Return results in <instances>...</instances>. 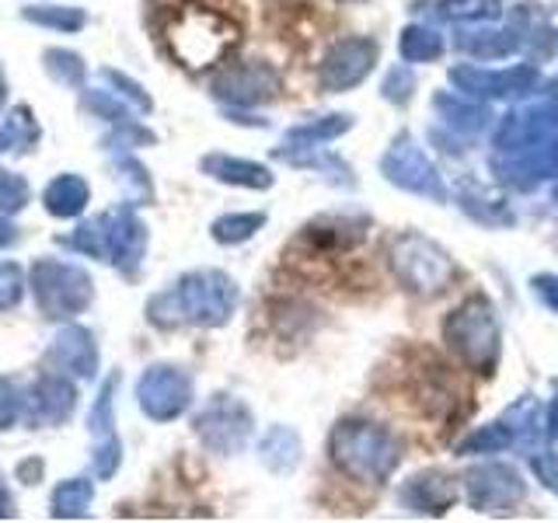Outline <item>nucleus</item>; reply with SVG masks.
<instances>
[{
    "label": "nucleus",
    "instance_id": "f257e3e1",
    "mask_svg": "<svg viewBox=\"0 0 558 523\" xmlns=\"http://www.w3.org/2000/svg\"><path fill=\"white\" fill-rule=\"evenodd\" d=\"M499 318L488 296L475 293L464 304H458L444 321V342L458 353V360L482 377L496 374L499 363Z\"/></svg>",
    "mask_w": 558,
    "mask_h": 523
},
{
    "label": "nucleus",
    "instance_id": "f03ea898",
    "mask_svg": "<svg viewBox=\"0 0 558 523\" xmlns=\"http://www.w3.org/2000/svg\"><path fill=\"white\" fill-rule=\"evenodd\" d=\"M388 262H391V272L398 276V283L415 296H436L461 279L458 262L450 258L444 244H436L433 238L418 231L398 234L388 252Z\"/></svg>",
    "mask_w": 558,
    "mask_h": 523
},
{
    "label": "nucleus",
    "instance_id": "7ed1b4c3",
    "mask_svg": "<svg viewBox=\"0 0 558 523\" xmlns=\"http://www.w3.org/2000/svg\"><path fill=\"white\" fill-rule=\"evenodd\" d=\"M331 450H336V464L360 482H384L401 464V443L374 423H342Z\"/></svg>",
    "mask_w": 558,
    "mask_h": 523
},
{
    "label": "nucleus",
    "instance_id": "20e7f679",
    "mask_svg": "<svg viewBox=\"0 0 558 523\" xmlns=\"http://www.w3.org/2000/svg\"><path fill=\"white\" fill-rule=\"evenodd\" d=\"M234 42V25L217 11L192 8L171 25V49L185 66H214Z\"/></svg>",
    "mask_w": 558,
    "mask_h": 523
},
{
    "label": "nucleus",
    "instance_id": "39448f33",
    "mask_svg": "<svg viewBox=\"0 0 558 523\" xmlns=\"http://www.w3.org/2000/svg\"><path fill=\"white\" fill-rule=\"evenodd\" d=\"M380 171L388 174V182L412 192V196H426L433 203L447 199V185L440 179V171H436L429 154L418 147L409 133H401L388 147V154H384V161H380Z\"/></svg>",
    "mask_w": 558,
    "mask_h": 523
},
{
    "label": "nucleus",
    "instance_id": "423d86ee",
    "mask_svg": "<svg viewBox=\"0 0 558 523\" xmlns=\"http://www.w3.org/2000/svg\"><path fill=\"white\" fill-rule=\"evenodd\" d=\"M523 478L510 464H478L464 475V499L475 513H510L523 502Z\"/></svg>",
    "mask_w": 558,
    "mask_h": 523
},
{
    "label": "nucleus",
    "instance_id": "0eeeda50",
    "mask_svg": "<svg viewBox=\"0 0 558 523\" xmlns=\"http://www.w3.org/2000/svg\"><path fill=\"white\" fill-rule=\"evenodd\" d=\"M450 81L458 84L461 95L488 101V98H517V95L534 92L541 74L531 63L510 66V70H485V66L461 63V66H450Z\"/></svg>",
    "mask_w": 558,
    "mask_h": 523
},
{
    "label": "nucleus",
    "instance_id": "6e6552de",
    "mask_svg": "<svg viewBox=\"0 0 558 523\" xmlns=\"http://www.w3.org/2000/svg\"><path fill=\"white\" fill-rule=\"evenodd\" d=\"M496 171L502 182L517 188H531L551 179V174H558V136L537 139V144H527L520 150H502V157H496Z\"/></svg>",
    "mask_w": 558,
    "mask_h": 523
},
{
    "label": "nucleus",
    "instance_id": "1a4fd4ad",
    "mask_svg": "<svg viewBox=\"0 0 558 523\" xmlns=\"http://www.w3.org/2000/svg\"><path fill=\"white\" fill-rule=\"evenodd\" d=\"M558 136V105H531L499 119L496 126V147L499 150H520L537 139Z\"/></svg>",
    "mask_w": 558,
    "mask_h": 523
},
{
    "label": "nucleus",
    "instance_id": "9d476101",
    "mask_svg": "<svg viewBox=\"0 0 558 523\" xmlns=\"http://www.w3.org/2000/svg\"><path fill=\"white\" fill-rule=\"evenodd\" d=\"M401 502L412 513L423 516H444L453 502H458V485L444 471H418V475L401 488Z\"/></svg>",
    "mask_w": 558,
    "mask_h": 523
},
{
    "label": "nucleus",
    "instance_id": "9b49d317",
    "mask_svg": "<svg viewBox=\"0 0 558 523\" xmlns=\"http://www.w3.org/2000/svg\"><path fill=\"white\" fill-rule=\"evenodd\" d=\"M377 63V46L371 39H345L331 49L325 63V84L328 87H349L360 84Z\"/></svg>",
    "mask_w": 558,
    "mask_h": 523
},
{
    "label": "nucleus",
    "instance_id": "f8f14e48",
    "mask_svg": "<svg viewBox=\"0 0 558 523\" xmlns=\"http://www.w3.org/2000/svg\"><path fill=\"white\" fill-rule=\"evenodd\" d=\"M523 42V25L520 17H513L510 25H485V28H461L458 35V49L468 52V57H478V60H502V57H513Z\"/></svg>",
    "mask_w": 558,
    "mask_h": 523
},
{
    "label": "nucleus",
    "instance_id": "ddd939ff",
    "mask_svg": "<svg viewBox=\"0 0 558 523\" xmlns=\"http://www.w3.org/2000/svg\"><path fill=\"white\" fill-rule=\"evenodd\" d=\"M433 109L444 119V126H450L453 133L475 136L488 126V109L478 101H471L468 95L440 92V95H433Z\"/></svg>",
    "mask_w": 558,
    "mask_h": 523
},
{
    "label": "nucleus",
    "instance_id": "4468645a",
    "mask_svg": "<svg viewBox=\"0 0 558 523\" xmlns=\"http://www.w3.org/2000/svg\"><path fill=\"white\" fill-rule=\"evenodd\" d=\"M502 423L513 433V447H534L545 436V412H541V405L531 394L506 409Z\"/></svg>",
    "mask_w": 558,
    "mask_h": 523
},
{
    "label": "nucleus",
    "instance_id": "2eb2a0df",
    "mask_svg": "<svg viewBox=\"0 0 558 523\" xmlns=\"http://www.w3.org/2000/svg\"><path fill=\"white\" fill-rule=\"evenodd\" d=\"M429 14L436 22H493L499 17V0H436Z\"/></svg>",
    "mask_w": 558,
    "mask_h": 523
},
{
    "label": "nucleus",
    "instance_id": "dca6fc26",
    "mask_svg": "<svg viewBox=\"0 0 558 523\" xmlns=\"http://www.w3.org/2000/svg\"><path fill=\"white\" fill-rule=\"evenodd\" d=\"M398 52H401V60H409V63H433L444 57V39L426 25H412L401 32Z\"/></svg>",
    "mask_w": 558,
    "mask_h": 523
},
{
    "label": "nucleus",
    "instance_id": "f3484780",
    "mask_svg": "<svg viewBox=\"0 0 558 523\" xmlns=\"http://www.w3.org/2000/svg\"><path fill=\"white\" fill-rule=\"evenodd\" d=\"M461 209L471 220H478L485 227H513V220H517L502 199H488L485 192H475V188L461 192Z\"/></svg>",
    "mask_w": 558,
    "mask_h": 523
},
{
    "label": "nucleus",
    "instance_id": "a211bd4d",
    "mask_svg": "<svg viewBox=\"0 0 558 523\" xmlns=\"http://www.w3.org/2000/svg\"><path fill=\"white\" fill-rule=\"evenodd\" d=\"M513 447V433L506 429V423H488V426H478L475 433H468L464 440L458 443V453H468V458H475V453H502Z\"/></svg>",
    "mask_w": 558,
    "mask_h": 523
},
{
    "label": "nucleus",
    "instance_id": "6ab92c4d",
    "mask_svg": "<svg viewBox=\"0 0 558 523\" xmlns=\"http://www.w3.org/2000/svg\"><path fill=\"white\" fill-rule=\"evenodd\" d=\"M412 87H415V77L409 66H395L388 81H384V98L395 101V105H405L412 98Z\"/></svg>",
    "mask_w": 558,
    "mask_h": 523
},
{
    "label": "nucleus",
    "instance_id": "aec40b11",
    "mask_svg": "<svg viewBox=\"0 0 558 523\" xmlns=\"http://www.w3.org/2000/svg\"><path fill=\"white\" fill-rule=\"evenodd\" d=\"M531 467H534V475H537L541 485L551 488V492H558V453L555 450H537L531 458Z\"/></svg>",
    "mask_w": 558,
    "mask_h": 523
},
{
    "label": "nucleus",
    "instance_id": "412c9836",
    "mask_svg": "<svg viewBox=\"0 0 558 523\" xmlns=\"http://www.w3.org/2000/svg\"><path fill=\"white\" fill-rule=\"evenodd\" d=\"M531 287H534V293H537V301L545 304L548 311H555V314H558V276L541 272V276H534V279H531Z\"/></svg>",
    "mask_w": 558,
    "mask_h": 523
},
{
    "label": "nucleus",
    "instance_id": "4be33fe9",
    "mask_svg": "<svg viewBox=\"0 0 558 523\" xmlns=\"http://www.w3.org/2000/svg\"><path fill=\"white\" fill-rule=\"evenodd\" d=\"M545 436L558 440V380H555V394H551L548 409H545Z\"/></svg>",
    "mask_w": 558,
    "mask_h": 523
},
{
    "label": "nucleus",
    "instance_id": "5701e85b",
    "mask_svg": "<svg viewBox=\"0 0 558 523\" xmlns=\"http://www.w3.org/2000/svg\"><path fill=\"white\" fill-rule=\"evenodd\" d=\"M555 179H558V174H555ZM555 203H558V182H555Z\"/></svg>",
    "mask_w": 558,
    "mask_h": 523
}]
</instances>
